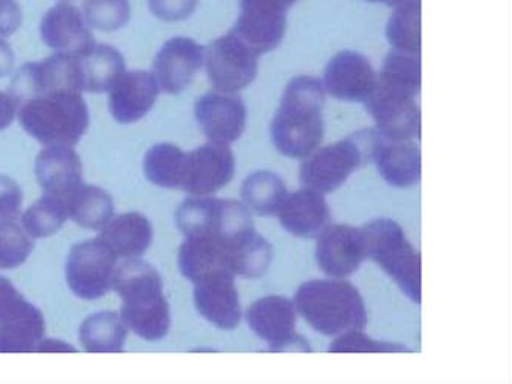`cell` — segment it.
<instances>
[{
  "label": "cell",
  "instance_id": "6da1fadb",
  "mask_svg": "<svg viewBox=\"0 0 512 384\" xmlns=\"http://www.w3.org/2000/svg\"><path fill=\"white\" fill-rule=\"evenodd\" d=\"M325 87L310 75L287 84L271 123L272 141L289 158H307L322 143Z\"/></svg>",
  "mask_w": 512,
  "mask_h": 384
},
{
  "label": "cell",
  "instance_id": "7a4b0ae2",
  "mask_svg": "<svg viewBox=\"0 0 512 384\" xmlns=\"http://www.w3.org/2000/svg\"><path fill=\"white\" fill-rule=\"evenodd\" d=\"M112 288L122 299L121 317L128 329L146 341L166 338L172 315L160 273L151 264L125 258L116 266Z\"/></svg>",
  "mask_w": 512,
  "mask_h": 384
},
{
  "label": "cell",
  "instance_id": "3957f363",
  "mask_svg": "<svg viewBox=\"0 0 512 384\" xmlns=\"http://www.w3.org/2000/svg\"><path fill=\"white\" fill-rule=\"evenodd\" d=\"M296 311L316 332L338 336L350 330H364L367 308L355 285L344 278L313 279L295 294Z\"/></svg>",
  "mask_w": 512,
  "mask_h": 384
},
{
  "label": "cell",
  "instance_id": "277c9868",
  "mask_svg": "<svg viewBox=\"0 0 512 384\" xmlns=\"http://www.w3.org/2000/svg\"><path fill=\"white\" fill-rule=\"evenodd\" d=\"M23 129L44 146H74L88 131V105L82 93H44L19 107Z\"/></svg>",
  "mask_w": 512,
  "mask_h": 384
},
{
  "label": "cell",
  "instance_id": "5b68a950",
  "mask_svg": "<svg viewBox=\"0 0 512 384\" xmlns=\"http://www.w3.org/2000/svg\"><path fill=\"white\" fill-rule=\"evenodd\" d=\"M361 231L367 257L379 264L412 302L421 303V257L403 227L392 219L379 218Z\"/></svg>",
  "mask_w": 512,
  "mask_h": 384
},
{
  "label": "cell",
  "instance_id": "8992f818",
  "mask_svg": "<svg viewBox=\"0 0 512 384\" xmlns=\"http://www.w3.org/2000/svg\"><path fill=\"white\" fill-rule=\"evenodd\" d=\"M385 140L373 129L355 132L346 140L314 150L301 167L305 188L332 192L340 188L361 165L374 158L377 147Z\"/></svg>",
  "mask_w": 512,
  "mask_h": 384
},
{
  "label": "cell",
  "instance_id": "52a82bcc",
  "mask_svg": "<svg viewBox=\"0 0 512 384\" xmlns=\"http://www.w3.org/2000/svg\"><path fill=\"white\" fill-rule=\"evenodd\" d=\"M365 104L376 122V131L385 140L406 141L421 131V113L415 95L379 74Z\"/></svg>",
  "mask_w": 512,
  "mask_h": 384
},
{
  "label": "cell",
  "instance_id": "ba28073f",
  "mask_svg": "<svg viewBox=\"0 0 512 384\" xmlns=\"http://www.w3.org/2000/svg\"><path fill=\"white\" fill-rule=\"evenodd\" d=\"M118 257L101 237L77 243L67 261L71 291L83 300H95L112 290Z\"/></svg>",
  "mask_w": 512,
  "mask_h": 384
},
{
  "label": "cell",
  "instance_id": "9c48e42d",
  "mask_svg": "<svg viewBox=\"0 0 512 384\" xmlns=\"http://www.w3.org/2000/svg\"><path fill=\"white\" fill-rule=\"evenodd\" d=\"M295 0H239L232 32L257 56L280 47L286 35L287 11Z\"/></svg>",
  "mask_w": 512,
  "mask_h": 384
},
{
  "label": "cell",
  "instance_id": "30bf717a",
  "mask_svg": "<svg viewBox=\"0 0 512 384\" xmlns=\"http://www.w3.org/2000/svg\"><path fill=\"white\" fill-rule=\"evenodd\" d=\"M257 54L235 33L215 39L205 48L209 81L218 92L236 93L253 83L257 75Z\"/></svg>",
  "mask_w": 512,
  "mask_h": 384
},
{
  "label": "cell",
  "instance_id": "8fae6325",
  "mask_svg": "<svg viewBox=\"0 0 512 384\" xmlns=\"http://www.w3.org/2000/svg\"><path fill=\"white\" fill-rule=\"evenodd\" d=\"M65 90L82 93L77 60L73 54L56 53L41 62L23 65L11 81L10 96L19 110L28 99Z\"/></svg>",
  "mask_w": 512,
  "mask_h": 384
},
{
  "label": "cell",
  "instance_id": "7c38bea8",
  "mask_svg": "<svg viewBox=\"0 0 512 384\" xmlns=\"http://www.w3.org/2000/svg\"><path fill=\"white\" fill-rule=\"evenodd\" d=\"M296 306L283 296H266L254 302L247 312L251 330L263 341L268 342L272 351H310V345L296 336Z\"/></svg>",
  "mask_w": 512,
  "mask_h": 384
},
{
  "label": "cell",
  "instance_id": "4fadbf2b",
  "mask_svg": "<svg viewBox=\"0 0 512 384\" xmlns=\"http://www.w3.org/2000/svg\"><path fill=\"white\" fill-rule=\"evenodd\" d=\"M235 174V155L229 144L209 143L185 156L181 189L191 195H211L220 191Z\"/></svg>",
  "mask_w": 512,
  "mask_h": 384
},
{
  "label": "cell",
  "instance_id": "5bb4252c",
  "mask_svg": "<svg viewBox=\"0 0 512 384\" xmlns=\"http://www.w3.org/2000/svg\"><path fill=\"white\" fill-rule=\"evenodd\" d=\"M205 48L184 36L170 39L158 51L152 65V77L158 89L169 95L184 92L202 68Z\"/></svg>",
  "mask_w": 512,
  "mask_h": 384
},
{
  "label": "cell",
  "instance_id": "9a60e30c",
  "mask_svg": "<svg viewBox=\"0 0 512 384\" xmlns=\"http://www.w3.org/2000/svg\"><path fill=\"white\" fill-rule=\"evenodd\" d=\"M317 263L329 278H347L364 263V236L361 228L352 225H328L319 234Z\"/></svg>",
  "mask_w": 512,
  "mask_h": 384
},
{
  "label": "cell",
  "instance_id": "2e32d148",
  "mask_svg": "<svg viewBox=\"0 0 512 384\" xmlns=\"http://www.w3.org/2000/svg\"><path fill=\"white\" fill-rule=\"evenodd\" d=\"M196 119L209 141L230 144L241 138L247 125V107L235 93L211 92L196 104Z\"/></svg>",
  "mask_w": 512,
  "mask_h": 384
},
{
  "label": "cell",
  "instance_id": "e0dca14e",
  "mask_svg": "<svg viewBox=\"0 0 512 384\" xmlns=\"http://www.w3.org/2000/svg\"><path fill=\"white\" fill-rule=\"evenodd\" d=\"M376 77L367 57L344 50L329 60L323 87L340 101L365 102L373 92Z\"/></svg>",
  "mask_w": 512,
  "mask_h": 384
},
{
  "label": "cell",
  "instance_id": "ac0fdd59",
  "mask_svg": "<svg viewBox=\"0 0 512 384\" xmlns=\"http://www.w3.org/2000/svg\"><path fill=\"white\" fill-rule=\"evenodd\" d=\"M197 311L218 329L232 330L241 321V303L232 273H215L194 284Z\"/></svg>",
  "mask_w": 512,
  "mask_h": 384
},
{
  "label": "cell",
  "instance_id": "d6986e66",
  "mask_svg": "<svg viewBox=\"0 0 512 384\" xmlns=\"http://www.w3.org/2000/svg\"><path fill=\"white\" fill-rule=\"evenodd\" d=\"M41 36L53 50L73 56L85 53L95 44L82 12L70 3H58L47 11L41 21Z\"/></svg>",
  "mask_w": 512,
  "mask_h": 384
},
{
  "label": "cell",
  "instance_id": "ffe728a7",
  "mask_svg": "<svg viewBox=\"0 0 512 384\" xmlns=\"http://www.w3.org/2000/svg\"><path fill=\"white\" fill-rule=\"evenodd\" d=\"M178 261L182 275L193 284L215 273L233 275L229 240L217 234L187 237L179 248Z\"/></svg>",
  "mask_w": 512,
  "mask_h": 384
},
{
  "label": "cell",
  "instance_id": "44dd1931",
  "mask_svg": "<svg viewBox=\"0 0 512 384\" xmlns=\"http://www.w3.org/2000/svg\"><path fill=\"white\" fill-rule=\"evenodd\" d=\"M35 176L46 194L65 198L83 183V164L73 147L46 146L35 161Z\"/></svg>",
  "mask_w": 512,
  "mask_h": 384
},
{
  "label": "cell",
  "instance_id": "7402d4cb",
  "mask_svg": "<svg viewBox=\"0 0 512 384\" xmlns=\"http://www.w3.org/2000/svg\"><path fill=\"white\" fill-rule=\"evenodd\" d=\"M158 92L160 89L149 72H124L110 89V113L124 125L139 122L154 107Z\"/></svg>",
  "mask_w": 512,
  "mask_h": 384
},
{
  "label": "cell",
  "instance_id": "603a6c76",
  "mask_svg": "<svg viewBox=\"0 0 512 384\" xmlns=\"http://www.w3.org/2000/svg\"><path fill=\"white\" fill-rule=\"evenodd\" d=\"M277 213L284 230L298 237L319 236L331 218V210L322 192L311 188L287 195Z\"/></svg>",
  "mask_w": 512,
  "mask_h": 384
},
{
  "label": "cell",
  "instance_id": "cb8c5ba5",
  "mask_svg": "<svg viewBox=\"0 0 512 384\" xmlns=\"http://www.w3.org/2000/svg\"><path fill=\"white\" fill-rule=\"evenodd\" d=\"M230 203L208 195H194L188 198L176 212V224L185 237L200 234L223 236L229 224Z\"/></svg>",
  "mask_w": 512,
  "mask_h": 384
},
{
  "label": "cell",
  "instance_id": "d4e9b609",
  "mask_svg": "<svg viewBox=\"0 0 512 384\" xmlns=\"http://www.w3.org/2000/svg\"><path fill=\"white\" fill-rule=\"evenodd\" d=\"M101 239L110 246L116 257L136 258L145 254L154 240V227L142 213L128 212L113 216L103 228Z\"/></svg>",
  "mask_w": 512,
  "mask_h": 384
},
{
  "label": "cell",
  "instance_id": "484cf974",
  "mask_svg": "<svg viewBox=\"0 0 512 384\" xmlns=\"http://www.w3.org/2000/svg\"><path fill=\"white\" fill-rule=\"evenodd\" d=\"M82 92H110L124 75L125 62L115 47L94 44L85 53L76 56Z\"/></svg>",
  "mask_w": 512,
  "mask_h": 384
},
{
  "label": "cell",
  "instance_id": "4316f807",
  "mask_svg": "<svg viewBox=\"0 0 512 384\" xmlns=\"http://www.w3.org/2000/svg\"><path fill=\"white\" fill-rule=\"evenodd\" d=\"M380 176L397 188H410L421 179V150L406 141H385L374 153Z\"/></svg>",
  "mask_w": 512,
  "mask_h": 384
},
{
  "label": "cell",
  "instance_id": "83f0119b",
  "mask_svg": "<svg viewBox=\"0 0 512 384\" xmlns=\"http://www.w3.org/2000/svg\"><path fill=\"white\" fill-rule=\"evenodd\" d=\"M46 332V321L37 306L25 300L0 323V353L35 351Z\"/></svg>",
  "mask_w": 512,
  "mask_h": 384
},
{
  "label": "cell",
  "instance_id": "f1b7e54d",
  "mask_svg": "<svg viewBox=\"0 0 512 384\" xmlns=\"http://www.w3.org/2000/svg\"><path fill=\"white\" fill-rule=\"evenodd\" d=\"M68 218L88 230H101L115 213L109 192L94 185H80L65 198Z\"/></svg>",
  "mask_w": 512,
  "mask_h": 384
},
{
  "label": "cell",
  "instance_id": "f546056e",
  "mask_svg": "<svg viewBox=\"0 0 512 384\" xmlns=\"http://www.w3.org/2000/svg\"><path fill=\"white\" fill-rule=\"evenodd\" d=\"M128 327L116 312H97L83 321L80 342L89 353L124 351Z\"/></svg>",
  "mask_w": 512,
  "mask_h": 384
},
{
  "label": "cell",
  "instance_id": "4dcf8cb0",
  "mask_svg": "<svg viewBox=\"0 0 512 384\" xmlns=\"http://www.w3.org/2000/svg\"><path fill=\"white\" fill-rule=\"evenodd\" d=\"M227 240L233 275L250 279L265 275L272 260V248L265 237L257 234L253 228L241 236Z\"/></svg>",
  "mask_w": 512,
  "mask_h": 384
},
{
  "label": "cell",
  "instance_id": "1f68e13d",
  "mask_svg": "<svg viewBox=\"0 0 512 384\" xmlns=\"http://www.w3.org/2000/svg\"><path fill=\"white\" fill-rule=\"evenodd\" d=\"M187 152L176 144L160 143L146 152L143 170L149 182L167 189H181Z\"/></svg>",
  "mask_w": 512,
  "mask_h": 384
},
{
  "label": "cell",
  "instance_id": "d6a6232c",
  "mask_svg": "<svg viewBox=\"0 0 512 384\" xmlns=\"http://www.w3.org/2000/svg\"><path fill=\"white\" fill-rule=\"evenodd\" d=\"M244 204L259 215L277 213L286 200L287 189L283 179L271 171H257L245 179L241 189Z\"/></svg>",
  "mask_w": 512,
  "mask_h": 384
},
{
  "label": "cell",
  "instance_id": "836d02e7",
  "mask_svg": "<svg viewBox=\"0 0 512 384\" xmlns=\"http://www.w3.org/2000/svg\"><path fill=\"white\" fill-rule=\"evenodd\" d=\"M389 44L401 53H421V5L419 0L395 8L386 29Z\"/></svg>",
  "mask_w": 512,
  "mask_h": 384
},
{
  "label": "cell",
  "instance_id": "e575fe53",
  "mask_svg": "<svg viewBox=\"0 0 512 384\" xmlns=\"http://www.w3.org/2000/svg\"><path fill=\"white\" fill-rule=\"evenodd\" d=\"M67 219L65 201L55 195L46 194L23 213L22 225L34 239H41L58 233Z\"/></svg>",
  "mask_w": 512,
  "mask_h": 384
},
{
  "label": "cell",
  "instance_id": "d590c367",
  "mask_svg": "<svg viewBox=\"0 0 512 384\" xmlns=\"http://www.w3.org/2000/svg\"><path fill=\"white\" fill-rule=\"evenodd\" d=\"M34 237L14 218L0 219V269H16L34 251Z\"/></svg>",
  "mask_w": 512,
  "mask_h": 384
},
{
  "label": "cell",
  "instance_id": "8d00e7d4",
  "mask_svg": "<svg viewBox=\"0 0 512 384\" xmlns=\"http://www.w3.org/2000/svg\"><path fill=\"white\" fill-rule=\"evenodd\" d=\"M83 17L89 26L103 32H113L130 21V3L128 0H85Z\"/></svg>",
  "mask_w": 512,
  "mask_h": 384
},
{
  "label": "cell",
  "instance_id": "74e56055",
  "mask_svg": "<svg viewBox=\"0 0 512 384\" xmlns=\"http://www.w3.org/2000/svg\"><path fill=\"white\" fill-rule=\"evenodd\" d=\"M379 75L416 96L419 89H421V62H419V56L401 53L397 50L391 51L386 56Z\"/></svg>",
  "mask_w": 512,
  "mask_h": 384
},
{
  "label": "cell",
  "instance_id": "f35d334b",
  "mask_svg": "<svg viewBox=\"0 0 512 384\" xmlns=\"http://www.w3.org/2000/svg\"><path fill=\"white\" fill-rule=\"evenodd\" d=\"M331 353H394V351H407L404 345L397 342L376 341L362 333V330L338 335L337 339L329 345Z\"/></svg>",
  "mask_w": 512,
  "mask_h": 384
},
{
  "label": "cell",
  "instance_id": "ab89813d",
  "mask_svg": "<svg viewBox=\"0 0 512 384\" xmlns=\"http://www.w3.org/2000/svg\"><path fill=\"white\" fill-rule=\"evenodd\" d=\"M199 0H149L155 17L164 21H181L191 17Z\"/></svg>",
  "mask_w": 512,
  "mask_h": 384
},
{
  "label": "cell",
  "instance_id": "60d3db41",
  "mask_svg": "<svg viewBox=\"0 0 512 384\" xmlns=\"http://www.w3.org/2000/svg\"><path fill=\"white\" fill-rule=\"evenodd\" d=\"M23 192L19 183L11 177L0 174V219L16 218L22 209Z\"/></svg>",
  "mask_w": 512,
  "mask_h": 384
},
{
  "label": "cell",
  "instance_id": "b9f144b4",
  "mask_svg": "<svg viewBox=\"0 0 512 384\" xmlns=\"http://www.w3.org/2000/svg\"><path fill=\"white\" fill-rule=\"evenodd\" d=\"M25 300L10 279L0 276V323L10 317Z\"/></svg>",
  "mask_w": 512,
  "mask_h": 384
},
{
  "label": "cell",
  "instance_id": "7bdbcfd3",
  "mask_svg": "<svg viewBox=\"0 0 512 384\" xmlns=\"http://www.w3.org/2000/svg\"><path fill=\"white\" fill-rule=\"evenodd\" d=\"M22 24V9L16 0H0V36L13 35Z\"/></svg>",
  "mask_w": 512,
  "mask_h": 384
},
{
  "label": "cell",
  "instance_id": "ee69618b",
  "mask_svg": "<svg viewBox=\"0 0 512 384\" xmlns=\"http://www.w3.org/2000/svg\"><path fill=\"white\" fill-rule=\"evenodd\" d=\"M17 113V104L10 93L0 92V131L13 123Z\"/></svg>",
  "mask_w": 512,
  "mask_h": 384
},
{
  "label": "cell",
  "instance_id": "f6af8a7d",
  "mask_svg": "<svg viewBox=\"0 0 512 384\" xmlns=\"http://www.w3.org/2000/svg\"><path fill=\"white\" fill-rule=\"evenodd\" d=\"M14 51L11 50L10 44L5 41L4 36H0V77L11 74L14 68Z\"/></svg>",
  "mask_w": 512,
  "mask_h": 384
},
{
  "label": "cell",
  "instance_id": "bcb514c9",
  "mask_svg": "<svg viewBox=\"0 0 512 384\" xmlns=\"http://www.w3.org/2000/svg\"><path fill=\"white\" fill-rule=\"evenodd\" d=\"M35 351H76V348L65 344V342L56 341V339L43 338Z\"/></svg>",
  "mask_w": 512,
  "mask_h": 384
},
{
  "label": "cell",
  "instance_id": "7dc6e473",
  "mask_svg": "<svg viewBox=\"0 0 512 384\" xmlns=\"http://www.w3.org/2000/svg\"><path fill=\"white\" fill-rule=\"evenodd\" d=\"M371 3H383V5L392 6V8H398V6L407 5V3L416 2V0H367Z\"/></svg>",
  "mask_w": 512,
  "mask_h": 384
}]
</instances>
